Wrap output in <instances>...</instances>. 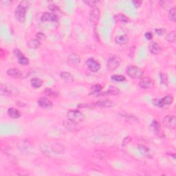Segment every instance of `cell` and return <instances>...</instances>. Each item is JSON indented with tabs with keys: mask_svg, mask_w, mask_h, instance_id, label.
Here are the masks:
<instances>
[{
	"mask_svg": "<svg viewBox=\"0 0 176 176\" xmlns=\"http://www.w3.org/2000/svg\"><path fill=\"white\" fill-rule=\"evenodd\" d=\"M28 7V2L23 1L18 5L16 9H15V15L16 19L21 23H24L26 20V10Z\"/></svg>",
	"mask_w": 176,
	"mask_h": 176,
	"instance_id": "6da1fadb",
	"label": "cell"
},
{
	"mask_svg": "<svg viewBox=\"0 0 176 176\" xmlns=\"http://www.w3.org/2000/svg\"><path fill=\"white\" fill-rule=\"evenodd\" d=\"M151 127H152L153 131H154L155 134H156L158 137L162 138L165 137V135H164L163 130H162L161 126H160V122L157 121L156 120L153 121L152 124H151Z\"/></svg>",
	"mask_w": 176,
	"mask_h": 176,
	"instance_id": "30bf717a",
	"label": "cell"
},
{
	"mask_svg": "<svg viewBox=\"0 0 176 176\" xmlns=\"http://www.w3.org/2000/svg\"><path fill=\"white\" fill-rule=\"evenodd\" d=\"M41 46V42L37 39H32L28 42V46L32 49H37Z\"/></svg>",
	"mask_w": 176,
	"mask_h": 176,
	"instance_id": "d4e9b609",
	"label": "cell"
},
{
	"mask_svg": "<svg viewBox=\"0 0 176 176\" xmlns=\"http://www.w3.org/2000/svg\"><path fill=\"white\" fill-rule=\"evenodd\" d=\"M78 108L80 109H85V108H92V107L91 105H89V104H81L79 105Z\"/></svg>",
	"mask_w": 176,
	"mask_h": 176,
	"instance_id": "ab89813d",
	"label": "cell"
},
{
	"mask_svg": "<svg viewBox=\"0 0 176 176\" xmlns=\"http://www.w3.org/2000/svg\"><path fill=\"white\" fill-rule=\"evenodd\" d=\"M111 79L113 80V81H117V82H122L125 81V77L122 75L120 74H114L111 76Z\"/></svg>",
	"mask_w": 176,
	"mask_h": 176,
	"instance_id": "1f68e13d",
	"label": "cell"
},
{
	"mask_svg": "<svg viewBox=\"0 0 176 176\" xmlns=\"http://www.w3.org/2000/svg\"><path fill=\"white\" fill-rule=\"evenodd\" d=\"M8 115L12 119H18L20 117V112L17 109L11 108L8 110Z\"/></svg>",
	"mask_w": 176,
	"mask_h": 176,
	"instance_id": "cb8c5ba5",
	"label": "cell"
},
{
	"mask_svg": "<svg viewBox=\"0 0 176 176\" xmlns=\"http://www.w3.org/2000/svg\"><path fill=\"white\" fill-rule=\"evenodd\" d=\"M30 84L32 88H39L40 87H41L42 84H43V81L39 79V78H33V79H31Z\"/></svg>",
	"mask_w": 176,
	"mask_h": 176,
	"instance_id": "4316f807",
	"label": "cell"
},
{
	"mask_svg": "<svg viewBox=\"0 0 176 176\" xmlns=\"http://www.w3.org/2000/svg\"><path fill=\"white\" fill-rule=\"evenodd\" d=\"M6 72L8 76L13 78H20L22 75V72L17 68H9Z\"/></svg>",
	"mask_w": 176,
	"mask_h": 176,
	"instance_id": "ac0fdd59",
	"label": "cell"
},
{
	"mask_svg": "<svg viewBox=\"0 0 176 176\" xmlns=\"http://www.w3.org/2000/svg\"><path fill=\"white\" fill-rule=\"evenodd\" d=\"M132 4L135 8H139L142 4L141 1H138V0H135V1H132Z\"/></svg>",
	"mask_w": 176,
	"mask_h": 176,
	"instance_id": "f35d334b",
	"label": "cell"
},
{
	"mask_svg": "<svg viewBox=\"0 0 176 176\" xmlns=\"http://www.w3.org/2000/svg\"><path fill=\"white\" fill-rule=\"evenodd\" d=\"M67 116H68V119L79 122V123L85 120L84 114L79 110H69L68 111V113H67Z\"/></svg>",
	"mask_w": 176,
	"mask_h": 176,
	"instance_id": "3957f363",
	"label": "cell"
},
{
	"mask_svg": "<svg viewBox=\"0 0 176 176\" xmlns=\"http://www.w3.org/2000/svg\"><path fill=\"white\" fill-rule=\"evenodd\" d=\"M94 105L95 106L99 107V108H110L114 107L116 105V103L114 102L110 101V100H100V101L96 102Z\"/></svg>",
	"mask_w": 176,
	"mask_h": 176,
	"instance_id": "8fae6325",
	"label": "cell"
},
{
	"mask_svg": "<svg viewBox=\"0 0 176 176\" xmlns=\"http://www.w3.org/2000/svg\"><path fill=\"white\" fill-rule=\"evenodd\" d=\"M121 63V59L116 55H111L107 63V68L109 71H113L118 68Z\"/></svg>",
	"mask_w": 176,
	"mask_h": 176,
	"instance_id": "5b68a950",
	"label": "cell"
},
{
	"mask_svg": "<svg viewBox=\"0 0 176 176\" xmlns=\"http://www.w3.org/2000/svg\"><path fill=\"white\" fill-rule=\"evenodd\" d=\"M154 85L153 80L149 77H145L141 78L139 82V85L141 88L144 89V90H147V89H151Z\"/></svg>",
	"mask_w": 176,
	"mask_h": 176,
	"instance_id": "9c48e42d",
	"label": "cell"
},
{
	"mask_svg": "<svg viewBox=\"0 0 176 176\" xmlns=\"http://www.w3.org/2000/svg\"><path fill=\"white\" fill-rule=\"evenodd\" d=\"M60 77L64 81L68 83H72L74 82V77L73 76L68 72H62L60 74Z\"/></svg>",
	"mask_w": 176,
	"mask_h": 176,
	"instance_id": "e0dca14e",
	"label": "cell"
},
{
	"mask_svg": "<svg viewBox=\"0 0 176 176\" xmlns=\"http://www.w3.org/2000/svg\"><path fill=\"white\" fill-rule=\"evenodd\" d=\"M68 60L69 63H70L71 64H74V65L79 64L81 62V58H80L79 55L75 54V53H72V54L69 55Z\"/></svg>",
	"mask_w": 176,
	"mask_h": 176,
	"instance_id": "ffe728a7",
	"label": "cell"
},
{
	"mask_svg": "<svg viewBox=\"0 0 176 176\" xmlns=\"http://www.w3.org/2000/svg\"><path fill=\"white\" fill-rule=\"evenodd\" d=\"M63 124L64 127L68 131H71V132H77L81 129V125H80L79 122L71 121L70 119L66 120L63 122Z\"/></svg>",
	"mask_w": 176,
	"mask_h": 176,
	"instance_id": "8992f818",
	"label": "cell"
},
{
	"mask_svg": "<svg viewBox=\"0 0 176 176\" xmlns=\"http://www.w3.org/2000/svg\"><path fill=\"white\" fill-rule=\"evenodd\" d=\"M85 3L86 4H88V6H91V7H93V8H96V4L98 3H99V1H92V0H90V1H84Z\"/></svg>",
	"mask_w": 176,
	"mask_h": 176,
	"instance_id": "836d02e7",
	"label": "cell"
},
{
	"mask_svg": "<svg viewBox=\"0 0 176 176\" xmlns=\"http://www.w3.org/2000/svg\"><path fill=\"white\" fill-rule=\"evenodd\" d=\"M126 73L131 79H141L143 77L144 72L141 69L134 66H130L126 69Z\"/></svg>",
	"mask_w": 176,
	"mask_h": 176,
	"instance_id": "7a4b0ae2",
	"label": "cell"
},
{
	"mask_svg": "<svg viewBox=\"0 0 176 176\" xmlns=\"http://www.w3.org/2000/svg\"><path fill=\"white\" fill-rule=\"evenodd\" d=\"M114 19L116 21L119 22V23H129L130 22V19L128 17H127L125 15L123 14H117L114 16Z\"/></svg>",
	"mask_w": 176,
	"mask_h": 176,
	"instance_id": "603a6c76",
	"label": "cell"
},
{
	"mask_svg": "<svg viewBox=\"0 0 176 176\" xmlns=\"http://www.w3.org/2000/svg\"><path fill=\"white\" fill-rule=\"evenodd\" d=\"M160 83L162 85H163L164 86H167L169 83V80L167 75L164 73H160Z\"/></svg>",
	"mask_w": 176,
	"mask_h": 176,
	"instance_id": "83f0119b",
	"label": "cell"
},
{
	"mask_svg": "<svg viewBox=\"0 0 176 176\" xmlns=\"http://www.w3.org/2000/svg\"><path fill=\"white\" fill-rule=\"evenodd\" d=\"M100 17V10L98 8H93L92 10H91L90 15V19L91 23L92 24H96L98 21Z\"/></svg>",
	"mask_w": 176,
	"mask_h": 176,
	"instance_id": "4fadbf2b",
	"label": "cell"
},
{
	"mask_svg": "<svg viewBox=\"0 0 176 176\" xmlns=\"http://www.w3.org/2000/svg\"><path fill=\"white\" fill-rule=\"evenodd\" d=\"M121 116L123 118L127 121H138V119L135 116V115L131 114V113H125V112H122L120 113Z\"/></svg>",
	"mask_w": 176,
	"mask_h": 176,
	"instance_id": "7402d4cb",
	"label": "cell"
},
{
	"mask_svg": "<svg viewBox=\"0 0 176 176\" xmlns=\"http://www.w3.org/2000/svg\"><path fill=\"white\" fill-rule=\"evenodd\" d=\"M13 53H14L15 57L17 58H19L20 57H21V56L24 55L23 53H22L19 49H15L14 51H13Z\"/></svg>",
	"mask_w": 176,
	"mask_h": 176,
	"instance_id": "74e56055",
	"label": "cell"
},
{
	"mask_svg": "<svg viewBox=\"0 0 176 176\" xmlns=\"http://www.w3.org/2000/svg\"><path fill=\"white\" fill-rule=\"evenodd\" d=\"M138 150L141 154H142L144 156L146 157H149L150 158L152 155V153H151V149H149L147 147H146L145 145H143V144H139L138 146Z\"/></svg>",
	"mask_w": 176,
	"mask_h": 176,
	"instance_id": "9a60e30c",
	"label": "cell"
},
{
	"mask_svg": "<svg viewBox=\"0 0 176 176\" xmlns=\"http://www.w3.org/2000/svg\"><path fill=\"white\" fill-rule=\"evenodd\" d=\"M173 101V98L172 96L167 95L162 99H155L153 100V104L158 108H163L164 106L169 105Z\"/></svg>",
	"mask_w": 176,
	"mask_h": 176,
	"instance_id": "277c9868",
	"label": "cell"
},
{
	"mask_svg": "<svg viewBox=\"0 0 176 176\" xmlns=\"http://www.w3.org/2000/svg\"><path fill=\"white\" fill-rule=\"evenodd\" d=\"M162 123L169 130H174L176 124L175 117L172 115H167L163 119Z\"/></svg>",
	"mask_w": 176,
	"mask_h": 176,
	"instance_id": "52a82bcc",
	"label": "cell"
},
{
	"mask_svg": "<svg viewBox=\"0 0 176 176\" xmlns=\"http://www.w3.org/2000/svg\"><path fill=\"white\" fill-rule=\"evenodd\" d=\"M149 48L150 52L153 54H158L160 52V51H161V48H160L156 42L154 41L151 42L149 46Z\"/></svg>",
	"mask_w": 176,
	"mask_h": 176,
	"instance_id": "2e32d148",
	"label": "cell"
},
{
	"mask_svg": "<svg viewBox=\"0 0 176 176\" xmlns=\"http://www.w3.org/2000/svg\"><path fill=\"white\" fill-rule=\"evenodd\" d=\"M130 140H131V138H130V137H126L124 139L123 142H122V143H123V145H125V144H128L129 142H130Z\"/></svg>",
	"mask_w": 176,
	"mask_h": 176,
	"instance_id": "b9f144b4",
	"label": "cell"
},
{
	"mask_svg": "<svg viewBox=\"0 0 176 176\" xmlns=\"http://www.w3.org/2000/svg\"><path fill=\"white\" fill-rule=\"evenodd\" d=\"M165 32H166V30H164V29H162V28L155 29V33H156V35H160V36L163 35L164 33H165Z\"/></svg>",
	"mask_w": 176,
	"mask_h": 176,
	"instance_id": "8d00e7d4",
	"label": "cell"
},
{
	"mask_svg": "<svg viewBox=\"0 0 176 176\" xmlns=\"http://www.w3.org/2000/svg\"><path fill=\"white\" fill-rule=\"evenodd\" d=\"M48 9L51 11H52V12H57V11L59 10V7L54 4H50V5L48 6Z\"/></svg>",
	"mask_w": 176,
	"mask_h": 176,
	"instance_id": "e575fe53",
	"label": "cell"
},
{
	"mask_svg": "<svg viewBox=\"0 0 176 176\" xmlns=\"http://www.w3.org/2000/svg\"><path fill=\"white\" fill-rule=\"evenodd\" d=\"M59 20L57 15L52 13H45L42 15L41 17V21L43 22L45 21H57Z\"/></svg>",
	"mask_w": 176,
	"mask_h": 176,
	"instance_id": "7c38bea8",
	"label": "cell"
},
{
	"mask_svg": "<svg viewBox=\"0 0 176 176\" xmlns=\"http://www.w3.org/2000/svg\"><path fill=\"white\" fill-rule=\"evenodd\" d=\"M0 94H1V95L5 96H10L12 95V90L9 87L1 84V85H0Z\"/></svg>",
	"mask_w": 176,
	"mask_h": 176,
	"instance_id": "d6986e66",
	"label": "cell"
},
{
	"mask_svg": "<svg viewBox=\"0 0 176 176\" xmlns=\"http://www.w3.org/2000/svg\"><path fill=\"white\" fill-rule=\"evenodd\" d=\"M18 62L21 65H28L29 63V60L28 58H26L25 56H21L18 58Z\"/></svg>",
	"mask_w": 176,
	"mask_h": 176,
	"instance_id": "d6a6232c",
	"label": "cell"
},
{
	"mask_svg": "<svg viewBox=\"0 0 176 176\" xmlns=\"http://www.w3.org/2000/svg\"><path fill=\"white\" fill-rule=\"evenodd\" d=\"M37 104L41 108H50L52 106V102L45 97H41L38 99Z\"/></svg>",
	"mask_w": 176,
	"mask_h": 176,
	"instance_id": "5bb4252c",
	"label": "cell"
},
{
	"mask_svg": "<svg viewBox=\"0 0 176 176\" xmlns=\"http://www.w3.org/2000/svg\"><path fill=\"white\" fill-rule=\"evenodd\" d=\"M36 37L38 40L39 41H41V40H44L46 39V35L43 34V32H39L36 34Z\"/></svg>",
	"mask_w": 176,
	"mask_h": 176,
	"instance_id": "d590c367",
	"label": "cell"
},
{
	"mask_svg": "<svg viewBox=\"0 0 176 176\" xmlns=\"http://www.w3.org/2000/svg\"><path fill=\"white\" fill-rule=\"evenodd\" d=\"M166 41H168L169 42H171V43H173V42H175L176 40L175 31H171V32L168 33V35H167L166 37Z\"/></svg>",
	"mask_w": 176,
	"mask_h": 176,
	"instance_id": "f1b7e54d",
	"label": "cell"
},
{
	"mask_svg": "<svg viewBox=\"0 0 176 176\" xmlns=\"http://www.w3.org/2000/svg\"><path fill=\"white\" fill-rule=\"evenodd\" d=\"M44 92H45L47 95L51 97H57L58 96V92H56L54 90H52V88H46Z\"/></svg>",
	"mask_w": 176,
	"mask_h": 176,
	"instance_id": "4dcf8cb0",
	"label": "cell"
},
{
	"mask_svg": "<svg viewBox=\"0 0 176 176\" xmlns=\"http://www.w3.org/2000/svg\"><path fill=\"white\" fill-rule=\"evenodd\" d=\"M120 93V90L114 86H111L109 88V90L106 92L102 93L101 95H110V96H114L118 95Z\"/></svg>",
	"mask_w": 176,
	"mask_h": 176,
	"instance_id": "484cf974",
	"label": "cell"
},
{
	"mask_svg": "<svg viewBox=\"0 0 176 176\" xmlns=\"http://www.w3.org/2000/svg\"><path fill=\"white\" fill-rule=\"evenodd\" d=\"M86 64L89 70L92 72H97L98 71L100 70V68H101V65H100V63L96 61V60L92 59V58H90V59H88V61L86 62Z\"/></svg>",
	"mask_w": 176,
	"mask_h": 176,
	"instance_id": "ba28073f",
	"label": "cell"
},
{
	"mask_svg": "<svg viewBox=\"0 0 176 176\" xmlns=\"http://www.w3.org/2000/svg\"><path fill=\"white\" fill-rule=\"evenodd\" d=\"M175 8H171L170 10L169 11V14H168V17L169 19L171 20V21L175 22V19H176V15H175Z\"/></svg>",
	"mask_w": 176,
	"mask_h": 176,
	"instance_id": "f546056e",
	"label": "cell"
},
{
	"mask_svg": "<svg viewBox=\"0 0 176 176\" xmlns=\"http://www.w3.org/2000/svg\"><path fill=\"white\" fill-rule=\"evenodd\" d=\"M128 38L125 35H119V36L116 37L115 41L118 45L120 46H124L128 43Z\"/></svg>",
	"mask_w": 176,
	"mask_h": 176,
	"instance_id": "44dd1931",
	"label": "cell"
},
{
	"mask_svg": "<svg viewBox=\"0 0 176 176\" xmlns=\"http://www.w3.org/2000/svg\"><path fill=\"white\" fill-rule=\"evenodd\" d=\"M144 36H145V38L147 39L150 40L153 38V34L151 32H147L145 33V35H144Z\"/></svg>",
	"mask_w": 176,
	"mask_h": 176,
	"instance_id": "60d3db41",
	"label": "cell"
}]
</instances>
